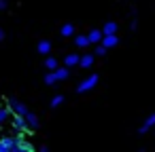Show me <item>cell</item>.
<instances>
[{
	"instance_id": "obj_1",
	"label": "cell",
	"mask_w": 155,
	"mask_h": 152,
	"mask_svg": "<svg viewBox=\"0 0 155 152\" xmlns=\"http://www.w3.org/2000/svg\"><path fill=\"white\" fill-rule=\"evenodd\" d=\"M19 146H21L19 135H5L0 139V152H17Z\"/></svg>"
},
{
	"instance_id": "obj_2",
	"label": "cell",
	"mask_w": 155,
	"mask_h": 152,
	"mask_svg": "<svg viewBox=\"0 0 155 152\" xmlns=\"http://www.w3.org/2000/svg\"><path fill=\"white\" fill-rule=\"evenodd\" d=\"M98 80H100V76L98 74H91V76H87L85 80H81L79 85H77V93H85V91H91L96 85H98Z\"/></svg>"
},
{
	"instance_id": "obj_3",
	"label": "cell",
	"mask_w": 155,
	"mask_h": 152,
	"mask_svg": "<svg viewBox=\"0 0 155 152\" xmlns=\"http://www.w3.org/2000/svg\"><path fill=\"white\" fill-rule=\"evenodd\" d=\"M7 106L13 110V114H15V116H24V118H26V116L30 114V108H28L26 104L17 101V99H9V104H7Z\"/></svg>"
},
{
	"instance_id": "obj_4",
	"label": "cell",
	"mask_w": 155,
	"mask_h": 152,
	"mask_svg": "<svg viewBox=\"0 0 155 152\" xmlns=\"http://www.w3.org/2000/svg\"><path fill=\"white\" fill-rule=\"evenodd\" d=\"M11 125H13V129H15L17 133H28V131H32V129L28 127V120H26L24 116H13Z\"/></svg>"
},
{
	"instance_id": "obj_5",
	"label": "cell",
	"mask_w": 155,
	"mask_h": 152,
	"mask_svg": "<svg viewBox=\"0 0 155 152\" xmlns=\"http://www.w3.org/2000/svg\"><path fill=\"white\" fill-rule=\"evenodd\" d=\"M87 38H89V42H91V45H102V40H104V34H102V30H98V28H91V30H89V34H87Z\"/></svg>"
},
{
	"instance_id": "obj_6",
	"label": "cell",
	"mask_w": 155,
	"mask_h": 152,
	"mask_svg": "<svg viewBox=\"0 0 155 152\" xmlns=\"http://www.w3.org/2000/svg\"><path fill=\"white\" fill-rule=\"evenodd\" d=\"M153 125H155V112H151V114H149V116L144 118V123L140 125V129H138V133H140V135H144V133H147V131H149V129H151Z\"/></svg>"
},
{
	"instance_id": "obj_7",
	"label": "cell",
	"mask_w": 155,
	"mask_h": 152,
	"mask_svg": "<svg viewBox=\"0 0 155 152\" xmlns=\"http://www.w3.org/2000/svg\"><path fill=\"white\" fill-rule=\"evenodd\" d=\"M81 64V57L77 55V53H68L66 57H64V66L66 68H74V66H79Z\"/></svg>"
},
{
	"instance_id": "obj_8",
	"label": "cell",
	"mask_w": 155,
	"mask_h": 152,
	"mask_svg": "<svg viewBox=\"0 0 155 152\" xmlns=\"http://www.w3.org/2000/svg\"><path fill=\"white\" fill-rule=\"evenodd\" d=\"M102 34L104 36H117V23L115 21H106L102 26Z\"/></svg>"
},
{
	"instance_id": "obj_9",
	"label": "cell",
	"mask_w": 155,
	"mask_h": 152,
	"mask_svg": "<svg viewBox=\"0 0 155 152\" xmlns=\"http://www.w3.org/2000/svg\"><path fill=\"white\" fill-rule=\"evenodd\" d=\"M45 68H47L49 72H58V70H60V61L49 55V57H45Z\"/></svg>"
},
{
	"instance_id": "obj_10",
	"label": "cell",
	"mask_w": 155,
	"mask_h": 152,
	"mask_svg": "<svg viewBox=\"0 0 155 152\" xmlns=\"http://www.w3.org/2000/svg\"><path fill=\"white\" fill-rule=\"evenodd\" d=\"M60 34H62L64 38H70V36L74 38V36H77V32H74V26H72V23H64V26H62V30H60Z\"/></svg>"
},
{
	"instance_id": "obj_11",
	"label": "cell",
	"mask_w": 155,
	"mask_h": 152,
	"mask_svg": "<svg viewBox=\"0 0 155 152\" xmlns=\"http://www.w3.org/2000/svg\"><path fill=\"white\" fill-rule=\"evenodd\" d=\"M36 51H38L41 55H47V57H49V53H51V42H49V40H41V42L36 45Z\"/></svg>"
},
{
	"instance_id": "obj_12",
	"label": "cell",
	"mask_w": 155,
	"mask_h": 152,
	"mask_svg": "<svg viewBox=\"0 0 155 152\" xmlns=\"http://www.w3.org/2000/svg\"><path fill=\"white\" fill-rule=\"evenodd\" d=\"M94 59H96V55L87 53V55H83V57H81V64H79V66H81L83 70H89V68L94 66Z\"/></svg>"
},
{
	"instance_id": "obj_13",
	"label": "cell",
	"mask_w": 155,
	"mask_h": 152,
	"mask_svg": "<svg viewBox=\"0 0 155 152\" xmlns=\"http://www.w3.org/2000/svg\"><path fill=\"white\" fill-rule=\"evenodd\" d=\"M11 114H13V110L9 106H0V125H5L11 118Z\"/></svg>"
},
{
	"instance_id": "obj_14",
	"label": "cell",
	"mask_w": 155,
	"mask_h": 152,
	"mask_svg": "<svg viewBox=\"0 0 155 152\" xmlns=\"http://www.w3.org/2000/svg\"><path fill=\"white\" fill-rule=\"evenodd\" d=\"M117 45H119V36H104V40H102V47L104 49H113Z\"/></svg>"
},
{
	"instance_id": "obj_15",
	"label": "cell",
	"mask_w": 155,
	"mask_h": 152,
	"mask_svg": "<svg viewBox=\"0 0 155 152\" xmlns=\"http://www.w3.org/2000/svg\"><path fill=\"white\" fill-rule=\"evenodd\" d=\"M91 42H89V38L87 36H83V34H77L74 36V47H81V49H85V47H89Z\"/></svg>"
},
{
	"instance_id": "obj_16",
	"label": "cell",
	"mask_w": 155,
	"mask_h": 152,
	"mask_svg": "<svg viewBox=\"0 0 155 152\" xmlns=\"http://www.w3.org/2000/svg\"><path fill=\"white\" fill-rule=\"evenodd\" d=\"M26 120H28V127L34 131V129H38V116L34 114V112H30L28 116H26Z\"/></svg>"
},
{
	"instance_id": "obj_17",
	"label": "cell",
	"mask_w": 155,
	"mask_h": 152,
	"mask_svg": "<svg viewBox=\"0 0 155 152\" xmlns=\"http://www.w3.org/2000/svg\"><path fill=\"white\" fill-rule=\"evenodd\" d=\"M55 76H58V80H66V78L70 76V68H66V66H60V70L55 72Z\"/></svg>"
},
{
	"instance_id": "obj_18",
	"label": "cell",
	"mask_w": 155,
	"mask_h": 152,
	"mask_svg": "<svg viewBox=\"0 0 155 152\" xmlns=\"http://www.w3.org/2000/svg\"><path fill=\"white\" fill-rule=\"evenodd\" d=\"M43 80H45V85H47V87H53V85L58 82V76H55V72H47Z\"/></svg>"
},
{
	"instance_id": "obj_19",
	"label": "cell",
	"mask_w": 155,
	"mask_h": 152,
	"mask_svg": "<svg viewBox=\"0 0 155 152\" xmlns=\"http://www.w3.org/2000/svg\"><path fill=\"white\" fill-rule=\"evenodd\" d=\"M17 152H34V148H32V144H30V141L21 139V146L17 148Z\"/></svg>"
},
{
	"instance_id": "obj_20",
	"label": "cell",
	"mask_w": 155,
	"mask_h": 152,
	"mask_svg": "<svg viewBox=\"0 0 155 152\" xmlns=\"http://www.w3.org/2000/svg\"><path fill=\"white\" fill-rule=\"evenodd\" d=\"M64 95H53V99H51V108H60L62 104H64Z\"/></svg>"
},
{
	"instance_id": "obj_21",
	"label": "cell",
	"mask_w": 155,
	"mask_h": 152,
	"mask_svg": "<svg viewBox=\"0 0 155 152\" xmlns=\"http://www.w3.org/2000/svg\"><path fill=\"white\" fill-rule=\"evenodd\" d=\"M106 51H108V49H104L102 45H98V47H96V53H94V55H96V57H104V55H106Z\"/></svg>"
},
{
	"instance_id": "obj_22",
	"label": "cell",
	"mask_w": 155,
	"mask_h": 152,
	"mask_svg": "<svg viewBox=\"0 0 155 152\" xmlns=\"http://www.w3.org/2000/svg\"><path fill=\"white\" fill-rule=\"evenodd\" d=\"M130 30H132V32H136V30H138V21H136V19H132V23H130Z\"/></svg>"
},
{
	"instance_id": "obj_23",
	"label": "cell",
	"mask_w": 155,
	"mask_h": 152,
	"mask_svg": "<svg viewBox=\"0 0 155 152\" xmlns=\"http://www.w3.org/2000/svg\"><path fill=\"white\" fill-rule=\"evenodd\" d=\"M0 11H7V0H0Z\"/></svg>"
},
{
	"instance_id": "obj_24",
	"label": "cell",
	"mask_w": 155,
	"mask_h": 152,
	"mask_svg": "<svg viewBox=\"0 0 155 152\" xmlns=\"http://www.w3.org/2000/svg\"><path fill=\"white\" fill-rule=\"evenodd\" d=\"M5 38H7V32H5V30H2V28H0V42H2V40H5Z\"/></svg>"
},
{
	"instance_id": "obj_25",
	"label": "cell",
	"mask_w": 155,
	"mask_h": 152,
	"mask_svg": "<svg viewBox=\"0 0 155 152\" xmlns=\"http://www.w3.org/2000/svg\"><path fill=\"white\" fill-rule=\"evenodd\" d=\"M38 152H49V148H47V146H41V150H38Z\"/></svg>"
}]
</instances>
